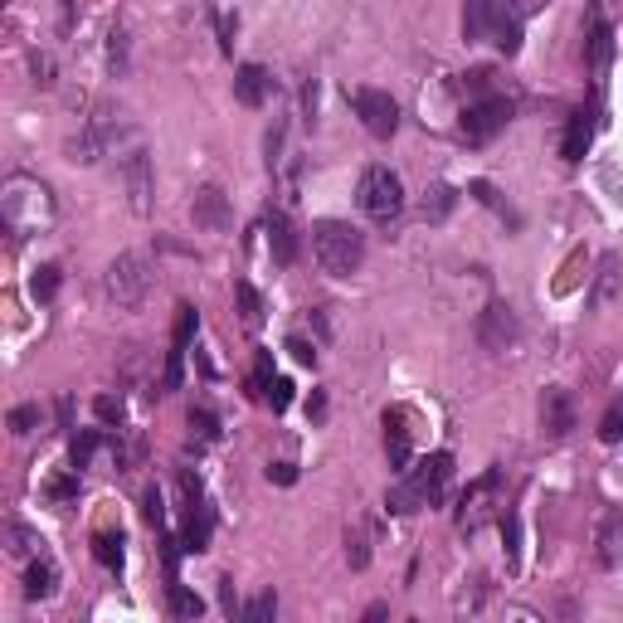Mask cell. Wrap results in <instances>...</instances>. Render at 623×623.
Returning a JSON list of instances; mask_svg holds the SVG:
<instances>
[{
	"label": "cell",
	"mask_w": 623,
	"mask_h": 623,
	"mask_svg": "<svg viewBox=\"0 0 623 623\" xmlns=\"http://www.w3.org/2000/svg\"><path fill=\"white\" fill-rule=\"evenodd\" d=\"M312 254L331 278H351L366 263V234L346 220H317L312 224Z\"/></svg>",
	"instance_id": "1"
},
{
	"label": "cell",
	"mask_w": 623,
	"mask_h": 623,
	"mask_svg": "<svg viewBox=\"0 0 623 623\" xmlns=\"http://www.w3.org/2000/svg\"><path fill=\"white\" fill-rule=\"evenodd\" d=\"M463 35L492 39V44H502L507 54H516V49H521V10H512L507 0H468Z\"/></svg>",
	"instance_id": "2"
},
{
	"label": "cell",
	"mask_w": 623,
	"mask_h": 623,
	"mask_svg": "<svg viewBox=\"0 0 623 623\" xmlns=\"http://www.w3.org/2000/svg\"><path fill=\"white\" fill-rule=\"evenodd\" d=\"M151 283H156V273H151V258L147 254H117L108 263V278H103L108 302H112V307H122V312H137V307L147 302Z\"/></svg>",
	"instance_id": "3"
},
{
	"label": "cell",
	"mask_w": 623,
	"mask_h": 623,
	"mask_svg": "<svg viewBox=\"0 0 623 623\" xmlns=\"http://www.w3.org/2000/svg\"><path fill=\"white\" fill-rule=\"evenodd\" d=\"M356 200H361V210H366L370 220L390 224L404 210V185H400V176H395L390 166H366V171H361V190H356Z\"/></svg>",
	"instance_id": "4"
},
{
	"label": "cell",
	"mask_w": 623,
	"mask_h": 623,
	"mask_svg": "<svg viewBox=\"0 0 623 623\" xmlns=\"http://www.w3.org/2000/svg\"><path fill=\"white\" fill-rule=\"evenodd\" d=\"M512 98H502V93H487V98H473L468 108H463V122H458V132H463V142L468 147H487L507 122H512Z\"/></svg>",
	"instance_id": "5"
},
{
	"label": "cell",
	"mask_w": 623,
	"mask_h": 623,
	"mask_svg": "<svg viewBox=\"0 0 623 623\" xmlns=\"http://www.w3.org/2000/svg\"><path fill=\"white\" fill-rule=\"evenodd\" d=\"M181 497H185V541L181 546L190 555H200V550H210V531H215V512H210V502H205V487H200V477L181 468Z\"/></svg>",
	"instance_id": "6"
},
{
	"label": "cell",
	"mask_w": 623,
	"mask_h": 623,
	"mask_svg": "<svg viewBox=\"0 0 623 623\" xmlns=\"http://www.w3.org/2000/svg\"><path fill=\"white\" fill-rule=\"evenodd\" d=\"M404 482L414 487V497L424 502V507H439L443 497H448V482H453V453H429V458H419L414 468H404Z\"/></svg>",
	"instance_id": "7"
},
{
	"label": "cell",
	"mask_w": 623,
	"mask_h": 623,
	"mask_svg": "<svg viewBox=\"0 0 623 623\" xmlns=\"http://www.w3.org/2000/svg\"><path fill=\"white\" fill-rule=\"evenodd\" d=\"M477 341H482L492 356H507L516 341H521V322H516V312L502 302V297H492V302L482 307V317H477Z\"/></svg>",
	"instance_id": "8"
},
{
	"label": "cell",
	"mask_w": 623,
	"mask_h": 623,
	"mask_svg": "<svg viewBox=\"0 0 623 623\" xmlns=\"http://www.w3.org/2000/svg\"><path fill=\"white\" fill-rule=\"evenodd\" d=\"M351 108H356V117L366 122L370 137H380V142L395 137V127H400V108H395L390 93H380V88H351Z\"/></svg>",
	"instance_id": "9"
},
{
	"label": "cell",
	"mask_w": 623,
	"mask_h": 623,
	"mask_svg": "<svg viewBox=\"0 0 623 623\" xmlns=\"http://www.w3.org/2000/svg\"><path fill=\"white\" fill-rule=\"evenodd\" d=\"M176 312H181V317H176V331H171V351H166V370H161V395L181 390L185 356H190V341H195V327H200V312H195L190 302H181Z\"/></svg>",
	"instance_id": "10"
},
{
	"label": "cell",
	"mask_w": 623,
	"mask_h": 623,
	"mask_svg": "<svg viewBox=\"0 0 623 623\" xmlns=\"http://www.w3.org/2000/svg\"><path fill=\"white\" fill-rule=\"evenodd\" d=\"M497 492H502V473H497V468H487V473L477 477V482H468V492H463V502H458V526H463L468 536L487 526Z\"/></svg>",
	"instance_id": "11"
},
{
	"label": "cell",
	"mask_w": 623,
	"mask_h": 623,
	"mask_svg": "<svg viewBox=\"0 0 623 623\" xmlns=\"http://www.w3.org/2000/svg\"><path fill=\"white\" fill-rule=\"evenodd\" d=\"M190 215H195L200 229H210V234H224V229L234 224V215H229V195H224L220 185H200V190H195Z\"/></svg>",
	"instance_id": "12"
},
{
	"label": "cell",
	"mask_w": 623,
	"mask_h": 623,
	"mask_svg": "<svg viewBox=\"0 0 623 623\" xmlns=\"http://www.w3.org/2000/svg\"><path fill=\"white\" fill-rule=\"evenodd\" d=\"M385 453H390V468L404 473L409 458H414V429H409V414L404 409H385Z\"/></svg>",
	"instance_id": "13"
},
{
	"label": "cell",
	"mask_w": 623,
	"mask_h": 623,
	"mask_svg": "<svg viewBox=\"0 0 623 623\" xmlns=\"http://www.w3.org/2000/svg\"><path fill=\"white\" fill-rule=\"evenodd\" d=\"M594 560L604 570H614L623 560V512H604L599 516V531H594Z\"/></svg>",
	"instance_id": "14"
},
{
	"label": "cell",
	"mask_w": 623,
	"mask_h": 623,
	"mask_svg": "<svg viewBox=\"0 0 623 623\" xmlns=\"http://www.w3.org/2000/svg\"><path fill=\"white\" fill-rule=\"evenodd\" d=\"M122 181H127V195H132V210L147 215L151 210V161H147V151H132V156L122 161Z\"/></svg>",
	"instance_id": "15"
},
{
	"label": "cell",
	"mask_w": 623,
	"mask_h": 623,
	"mask_svg": "<svg viewBox=\"0 0 623 623\" xmlns=\"http://www.w3.org/2000/svg\"><path fill=\"white\" fill-rule=\"evenodd\" d=\"M541 429H546L550 439H565L575 429V404H570V395L560 385H550L546 400H541Z\"/></svg>",
	"instance_id": "16"
},
{
	"label": "cell",
	"mask_w": 623,
	"mask_h": 623,
	"mask_svg": "<svg viewBox=\"0 0 623 623\" xmlns=\"http://www.w3.org/2000/svg\"><path fill=\"white\" fill-rule=\"evenodd\" d=\"M619 293H623V258L619 254H604L599 273H594V283H589V307H594V312H604V307H609Z\"/></svg>",
	"instance_id": "17"
},
{
	"label": "cell",
	"mask_w": 623,
	"mask_h": 623,
	"mask_svg": "<svg viewBox=\"0 0 623 623\" xmlns=\"http://www.w3.org/2000/svg\"><path fill=\"white\" fill-rule=\"evenodd\" d=\"M268 93H273V78H268L263 64H244V69H234V98H239L244 108H263Z\"/></svg>",
	"instance_id": "18"
},
{
	"label": "cell",
	"mask_w": 623,
	"mask_h": 623,
	"mask_svg": "<svg viewBox=\"0 0 623 623\" xmlns=\"http://www.w3.org/2000/svg\"><path fill=\"white\" fill-rule=\"evenodd\" d=\"M589 142H594V112H575L565 122V137H560V156L565 161H585Z\"/></svg>",
	"instance_id": "19"
},
{
	"label": "cell",
	"mask_w": 623,
	"mask_h": 623,
	"mask_svg": "<svg viewBox=\"0 0 623 623\" xmlns=\"http://www.w3.org/2000/svg\"><path fill=\"white\" fill-rule=\"evenodd\" d=\"M585 54H589V74L594 78L609 74V59H614V25H609V20H594V25H589Z\"/></svg>",
	"instance_id": "20"
},
{
	"label": "cell",
	"mask_w": 623,
	"mask_h": 623,
	"mask_svg": "<svg viewBox=\"0 0 623 623\" xmlns=\"http://www.w3.org/2000/svg\"><path fill=\"white\" fill-rule=\"evenodd\" d=\"M59 594V565L49 555H35L25 570V599H54Z\"/></svg>",
	"instance_id": "21"
},
{
	"label": "cell",
	"mask_w": 623,
	"mask_h": 623,
	"mask_svg": "<svg viewBox=\"0 0 623 623\" xmlns=\"http://www.w3.org/2000/svg\"><path fill=\"white\" fill-rule=\"evenodd\" d=\"M268 249H273V263H278V268H288L297 258V234H293V224H288V215H273V220H268Z\"/></svg>",
	"instance_id": "22"
},
{
	"label": "cell",
	"mask_w": 623,
	"mask_h": 623,
	"mask_svg": "<svg viewBox=\"0 0 623 623\" xmlns=\"http://www.w3.org/2000/svg\"><path fill=\"white\" fill-rule=\"evenodd\" d=\"M127 541H122V531H98L93 536V560L108 570V575H122V565H127Z\"/></svg>",
	"instance_id": "23"
},
{
	"label": "cell",
	"mask_w": 623,
	"mask_h": 623,
	"mask_svg": "<svg viewBox=\"0 0 623 623\" xmlns=\"http://www.w3.org/2000/svg\"><path fill=\"white\" fill-rule=\"evenodd\" d=\"M234 302H239V322H244V327H249V331L263 327V297H258L254 283H244V278H239V283H234Z\"/></svg>",
	"instance_id": "24"
},
{
	"label": "cell",
	"mask_w": 623,
	"mask_h": 623,
	"mask_svg": "<svg viewBox=\"0 0 623 623\" xmlns=\"http://www.w3.org/2000/svg\"><path fill=\"white\" fill-rule=\"evenodd\" d=\"M166 609H171L176 619H200V614H205V599L190 594L181 580H171V585H166Z\"/></svg>",
	"instance_id": "25"
},
{
	"label": "cell",
	"mask_w": 623,
	"mask_h": 623,
	"mask_svg": "<svg viewBox=\"0 0 623 623\" xmlns=\"http://www.w3.org/2000/svg\"><path fill=\"white\" fill-rule=\"evenodd\" d=\"M5 550L10 555H44V541L35 531H25L20 521H5Z\"/></svg>",
	"instance_id": "26"
},
{
	"label": "cell",
	"mask_w": 623,
	"mask_h": 623,
	"mask_svg": "<svg viewBox=\"0 0 623 623\" xmlns=\"http://www.w3.org/2000/svg\"><path fill=\"white\" fill-rule=\"evenodd\" d=\"M98 448H103V434H98V429H83V434H74V443H69V468L83 473V468L93 463V453H98Z\"/></svg>",
	"instance_id": "27"
},
{
	"label": "cell",
	"mask_w": 623,
	"mask_h": 623,
	"mask_svg": "<svg viewBox=\"0 0 623 623\" xmlns=\"http://www.w3.org/2000/svg\"><path fill=\"white\" fill-rule=\"evenodd\" d=\"M346 560H351V570H366L370 565V526H351L346 531Z\"/></svg>",
	"instance_id": "28"
},
{
	"label": "cell",
	"mask_w": 623,
	"mask_h": 623,
	"mask_svg": "<svg viewBox=\"0 0 623 623\" xmlns=\"http://www.w3.org/2000/svg\"><path fill=\"white\" fill-rule=\"evenodd\" d=\"M54 293H59V268H54V263H39L35 278H30V297H35V302H54Z\"/></svg>",
	"instance_id": "29"
},
{
	"label": "cell",
	"mask_w": 623,
	"mask_h": 623,
	"mask_svg": "<svg viewBox=\"0 0 623 623\" xmlns=\"http://www.w3.org/2000/svg\"><path fill=\"white\" fill-rule=\"evenodd\" d=\"M273 380H278V375H273V351H258L254 375H249V400H263Z\"/></svg>",
	"instance_id": "30"
},
{
	"label": "cell",
	"mask_w": 623,
	"mask_h": 623,
	"mask_svg": "<svg viewBox=\"0 0 623 623\" xmlns=\"http://www.w3.org/2000/svg\"><path fill=\"white\" fill-rule=\"evenodd\" d=\"M44 497L54 502V507H64V502H74L78 497V468H69V473L49 477V487H44Z\"/></svg>",
	"instance_id": "31"
},
{
	"label": "cell",
	"mask_w": 623,
	"mask_h": 623,
	"mask_svg": "<svg viewBox=\"0 0 623 623\" xmlns=\"http://www.w3.org/2000/svg\"><path fill=\"white\" fill-rule=\"evenodd\" d=\"M273 614H278V594H273V589L254 594V599H249V604L239 609V619H249V623H268Z\"/></svg>",
	"instance_id": "32"
},
{
	"label": "cell",
	"mask_w": 623,
	"mask_h": 623,
	"mask_svg": "<svg viewBox=\"0 0 623 623\" xmlns=\"http://www.w3.org/2000/svg\"><path fill=\"white\" fill-rule=\"evenodd\" d=\"M453 205H458V190H453V185H434L429 200H424V215H429V220H443Z\"/></svg>",
	"instance_id": "33"
},
{
	"label": "cell",
	"mask_w": 623,
	"mask_h": 623,
	"mask_svg": "<svg viewBox=\"0 0 623 623\" xmlns=\"http://www.w3.org/2000/svg\"><path fill=\"white\" fill-rule=\"evenodd\" d=\"M5 424H10V434H20V439H25V434H35V424H39V404H15Z\"/></svg>",
	"instance_id": "34"
},
{
	"label": "cell",
	"mask_w": 623,
	"mask_h": 623,
	"mask_svg": "<svg viewBox=\"0 0 623 623\" xmlns=\"http://www.w3.org/2000/svg\"><path fill=\"white\" fill-rule=\"evenodd\" d=\"M599 439L604 443H623V400H614L599 419Z\"/></svg>",
	"instance_id": "35"
},
{
	"label": "cell",
	"mask_w": 623,
	"mask_h": 623,
	"mask_svg": "<svg viewBox=\"0 0 623 623\" xmlns=\"http://www.w3.org/2000/svg\"><path fill=\"white\" fill-rule=\"evenodd\" d=\"M190 429L200 434V443H215L220 439V419L210 409H190Z\"/></svg>",
	"instance_id": "36"
},
{
	"label": "cell",
	"mask_w": 623,
	"mask_h": 623,
	"mask_svg": "<svg viewBox=\"0 0 623 623\" xmlns=\"http://www.w3.org/2000/svg\"><path fill=\"white\" fill-rule=\"evenodd\" d=\"M263 404H268L273 414H283V409L293 404V380H283V375H278V380L268 385V395H263Z\"/></svg>",
	"instance_id": "37"
},
{
	"label": "cell",
	"mask_w": 623,
	"mask_h": 623,
	"mask_svg": "<svg viewBox=\"0 0 623 623\" xmlns=\"http://www.w3.org/2000/svg\"><path fill=\"white\" fill-rule=\"evenodd\" d=\"M502 536H507V570L521 565V526H516V516H502Z\"/></svg>",
	"instance_id": "38"
},
{
	"label": "cell",
	"mask_w": 623,
	"mask_h": 623,
	"mask_svg": "<svg viewBox=\"0 0 623 623\" xmlns=\"http://www.w3.org/2000/svg\"><path fill=\"white\" fill-rule=\"evenodd\" d=\"M463 93H468V103H473V98H487V93H492V69L463 74Z\"/></svg>",
	"instance_id": "39"
},
{
	"label": "cell",
	"mask_w": 623,
	"mask_h": 623,
	"mask_svg": "<svg viewBox=\"0 0 623 623\" xmlns=\"http://www.w3.org/2000/svg\"><path fill=\"white\" fill-rule=\"evenodd\" d=\"M142 516H147L156 531H166V502H161V492L147 487V497H142Z\"/></svg>",
	"instance_id": "40"
},
{
	"label": "cell",
	"mask_w": 623,
	"mask_h": 623,
	"mask_svg": "<svg viewBox=\"0 0 623 623\" xmlns=\"http://www.w3.org/2000/svg\"><path fill=\"white\" fill-rule=\"evenodd\" d=\"M93 414H98L103 424H122V400H112V395H98V400H93Z\"/></svg>",
	"instance_id": "41"
},
{
	"label": "cell",
	"mask_w": 623,
	"mask_h": 623,
	"mask_svg": "<svg viewBox=\"0 0 623 623\" xmlns=\"http://www.w3.org/2000/svg\"><path fill=\"white\" fill-rule=\"evenodd\" d=\"M288 351H293L302 366H317V346H312V341H302V336H288Z\"/></svg>",
	"instance_id": "42"
},
{
	"label": "cell",
	"mask_w": 623,
	"mask_h": 623,
	"mask_svg": "<svg viewBox=\"0 0 623 623\" xmlns=\"http://www.w3.org/2000/svg\"><path fill=\"white\" fill-rule=\"evenodd\" d=\"M30 69H35L39 88H49V83H54V59H49V54H35V59H30Z\"/></svg>",
	"instance_id": "43"
},
{
	"label": "cell",
	"mask_w": 623,
	"mask_h": 623,
	"mask_svg": "<svg viewBox=\"0 0 623 623\" xmlns=\"http://www.w3.org/2000/svg\"><path fill=\"white\" fill-rule=\"evenodd\" d=\"M268 482H278V487H293L297 468H293V463H273V468H268Z\"/></svg>",
	"instance_id": "44"
},
{
	"label": "cell",
	"mask_w": 623,
	"mask_h": 623,
	"mask_svg": "<svg viewBox=\"0 0 623 623\" xmlns=\"http://www.w3.org/2000/svg\"><path fill=\"white\" fill-rule=\"evenodd\" d=\"M220 604H224V614H229V619H234V614L244 609V604L234 599V580H220Z\"/></svg>",
	"instance_id": "45"
},
{
	"label": "cell",
	"mask_w": 623,
	"mask_h": 623,
	"mask_svg": "<svg viewBox=\"0 0 623 623\" xmlns=\"http://www.w3.org/2000/svg\"><path fill=\"white\" fill-rule=\"evenodd\" d=\"M59 429H69V434H74V400H69V395L59 400Z\"/></svg>",
	"instance_id": "46"
},
{
	"label": "cell",
	"mask_w": 623,
	"mask_h": 623,
	"mask_svg": "<svg viewBox=\"0 0 623 623\" xmlns=\"http://www.w3.org/2000/svg\"><path fill=\"white\" fill-rule=\"evenodd\" d=\"M64 5H74V0H64Z\"/></svg>",
	"instance_id": "47"
}]
</instances>
